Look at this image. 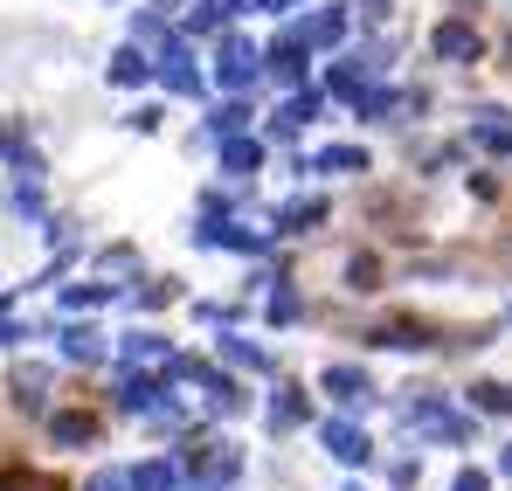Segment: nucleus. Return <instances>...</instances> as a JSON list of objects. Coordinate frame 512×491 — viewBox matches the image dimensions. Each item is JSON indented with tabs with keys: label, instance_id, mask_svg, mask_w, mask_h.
<instances>
[{
	"label": "nucleus",
	"instance_id": "3",
	"mask_svg": "<svg viewBox=\"0 0 512 491\" xmlns=\"http://www.w3.org/2000/svg\"><path fill=\"white\" fill-rule=\"evenodd\" d=\"M326 388H333L340 402H360V395H367V381H360V374H326Z\"/></svg>",
	"mask_w": 512,
	"mask_h": 491
},
{
	"label": "nucleus",
	"instance_id": "1",
	"mask_svg": "<svg viewBox=\"0 0 512 491\" xmlns=\"http://www.w3.org/2000/svg\"><path fill=\"white\" fill-rule=\"evenodd\" d=\"M436 49H443V56H478V35L450 21V28H436Z\"/></svg>",
	"mask_w": 512,
	"mask_h": 491
},
{
	"label": "nucleus",
	"instance_id": "2",
	"mask_svg": "<svg viewBox=\"0 0 512 491\" xmlns=\"http://www.w3.org/2000/svg\"><path fill=\"white\" fill-rule=\"evenodd\" d=\"M326 443H333V457H346V464H360V457H367V443H360V436H353V429H326Z\"/></svg>",
	"mask_w": 512,
	"mask_h": 491
}]
</instances>
